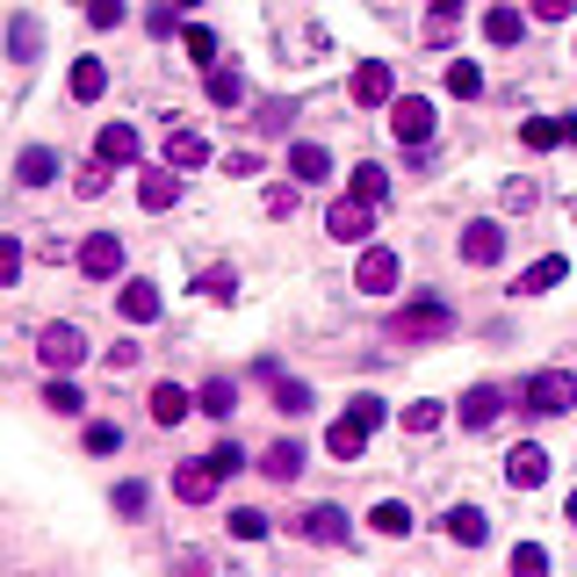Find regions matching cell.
<instances>
[{"label": "cell", "instance_id": "obj_1", "mask_svg": "<svg viewBox=\"0 0 577 577\" xmlns=\"http://www.w3.org/2000/svg\"><path fill=\"white\" fill-rule=\"evenodd\" d=\"M390 419V404L383 397H354L347 412H339L333 419V434H325V448H333L339 462H361V448H368V434H376V426Z\"/></svg>", "mask_w": 577, "mask_h": 577}, {"label": "cell", "instance_id": "obj_2", "mask_svg": "<svg viewBox=\"0 0 577 577\" xmlns=\"http://www.w3.org/2000/svg\"><path fill=\"white\" fill-rule=\"evenodd\" d=\"M448 333H455V311L434 303V297L404 303V311L390 318V339H404V347H434V339H448Z\"/></svg>", "mask_w": 577, "mask_h": 577}, {"label": "cell", "instance_id": "obj_3", "mask_svg": "<svg viewBox=\"0 0 577 577\" xmlns=\"http://www.w3.org/2000/svg\"><path fill=\"white\" fill-rule=\"evenodd\" d=\"M520 404H527V412H542V419H556V412L577 404V376H570V368H542V376H527Z\"/></svg>", "mask_w": 577, "mask_h": 577}, {"label": "cell", "instance_id": "obj_4", "mask_svg": "<svg viewBox=\"0 0 577 577\" xmlns=\"http://www.w3.org/2000/svg\"><path fill=\"white\" fill-rule=\"evenodd\" d=\"M36 354H44L51 376H72V368L88 361V339H80V325H44V333H36Z\"/></svg>", "mask_w": 577, "mask_h": 577}, {"label": "cell", "instance_id": "obj_5", "mask_svg": "<svg viewBox=\"0 0 577 577\" xmlns=\"http://www.w3.org/2000/svg\"><path fill=\"white\" fill-rule=\"evenodd\" d=\"M462 261L470 267H498L506 261V224H491V217H476V224H462Z\"/></svg>", "mask_w": 577, "mask_h": 577}, {"label": "cell", "instance_id": "obj_6", "mask_svg": "<svg viewBox=\"0 0 577 577\" xmlns=\"http://www.w3.org/2000/svg\"><path fill=\"white\" fill-rule=\"evenodd\" d=\"M368 210H376V203H361V195H339L333 210H325V231H333L339 245H361L368 231H376V217H368Z\"/></svg>", "mask_w": 577, "mask_h": 577}, {"label": "cell", "instance_id": "obj_7", "mask_svg": "<svg viewBox=\"0 0 577 577\" xmlns=\"http://www.w3.org/2000/svg\"><path fill=\"white\" fill-rule=\"evenodd\" d=\"M397 275H404L397 253H390V245H368L361 267H354V289H368V297H390V289H397Z\"/></svg>", "mask_w": 577, "mask_h": 577}, {"label": "cell", "instance_id": "obj_8", "mask_svg": "<svg viewBox=\"0 0 577 577\" xmlns=\"http://www.w3.org/2000/svg\"><path fill=\"white\" fill-rule=\"evenodd\" d=\"M390 130H397V145H426V138H434V102H426V94L390 102Z\"/></svg>", "mask_w": 577, "mask_h": 577}, {"label": "cell", "instance_id": "obj_9", "mask_svg": "<svg viewBox=\"0 0 577 577\" xmlns=\"http://www.w3.org/2000/svg\"><path fill=\"white\" fill-rule=\"evenodd\" d=\"M217 476H224V470H217V455L181 462V470H174V498H181V506H210V498H217Z\"/></svg>", "mask_w": 577, "mask_h": 577}, {"label": "cell", "instance_id": "obj_10", "mask_svg": "<svg viewBox=\"0 0 577 577\" xmlns=\"http://www.w3.org/2000/svg\"><path fill=\"white\" fill-rule=\"evenodd\" d=\"M80 275L88 281H116L123 275V239L116 231H94V239L80 245Z\"/></svg>", "mask_w": 577, "mask_h": 577}, {"label": "cell", "instance_id": "obj_11", "mask_svg": "<svg viewBox=\"0 0 577 577\" xmlns=\"http://www.w3.org/2000/svg\"><path fill=\"white\" fill-rule=\"evenodd\" d=\"M354 102H361V108L397 102V72H390L383 58H361V66H354Z\"/></svg>", "mask_w": 577, "mask_h": 577}, {"label": "cell", "instance_id": "obj_12", "mask_svg": "<svg viewBox=\"0 0 577 577\" xmlns=\"http://www.w3.org/2000/svg\"><path fill=\"white\" fill-rule=\"evenodd\" d=\"M542 476H549V455L534 448V440H520V448L506 455V484L512 491H542Z\"/></svg>", "mask_w": 577, "mask_h": 577}, {"label": "cell", "instance_id": "obj_13", "mask_svg": "<svg viewBox=\"0 0 577 577\" xmlns=\"http://www.w3.org/2000/svg\"><path fill=\"white\" fill-rule=\"evenodd\" d=\"M297 527H303V542H318V549H339V542H347V512H339V506H311Z\"/></svg>", "mask_w": 577, "mask_h": 577}, {"label": "cell", "instance_id": "obj_14", "mask_svg": "<svg viewBox=\"0 0 577 577\" xmlns=\"http://www.w3.org/2000/svg\"><path fill=\"white\" fill-rule=\"evenodd\" d=\"M138 203H145V210H174V203H181V166H152V174H145L138 181Z\"/></svg>", "mask_w": 577, "mask_h": 577}, {"label": "cell", "instance_id": "obj_15", "mask_svg": "<svg viewBox=\"0 0 577 577\" xmlns=\"http://www.w3.org/2000/svg\"><path fill=\"white\" fill-rule=\"evenodd\" d=\"M94 159L130 166V159H138V130H130V123H102V130H94Z\"/></svg>", "mask_w": 577, "mask_h": 577}, {"label": "cell", "instance_id": "obj_16", "mask_svg": "<svg viewBox=\"0 0 577 577\" xmlns=\"http://www.w3.org/2000/svg\"><path fill=\"white\" fill-rule=\"evenodd\" d=\"M123 318H130V325H152L159 311H166V303H159V281H123Z\"/></svg>", "mask_w": 577, "mask_h": 577}, {"label": "cell", "instance_id": "obj_17", "mask_svg": "<svg viewBox=\"0 0 577 577\" xmlns=\"http://www.w3.org/2000/svg\"><path fill=\"white\" fill-rule=\"evenodd\" d=\"M66 88H72V102H102V94H108V66H102V58H72Z\"/></svg>", "mask_w": 577, "mask_h": 577}, {"label": "cell", "instance_id": "obj_18", "mask_svg": "<svg viewBox=\"0 0 577 577\" xmlns=\"http://www.w3.org/2000/svg\"><path fill=\"white\" fill-rule=\"evenodd\" d=\"M484 36H491V44H498V51H512V44H520V36H527V15H520V8H506V0H498V8H491V15H484Z\"/></svg>", "mask_w": 577, "mask_h": 577}, {"label": "cell", "instance_id": "obj_19", "mask_svg": "<svg viewBox=\"0 0 577 577\" xmlns=\"http://www.w3.org/2000/svg\"><path fill=\"white\" fill-rule=\"evenodd\" d=\"M498 412H506V397H498V390H491V383L462 390V426H470V434H476V426H491V419H498Z\"/></svg>", "mask_w": 577, "mask_h": 577}, {"label": "cell", "instance_id": "obj_20", "mask_svg": "<svg viewBox=\"0 0 577 577\" xmlns=\"http://www.w3.org/2000/svg\"><path fill=\"white\" fill-rule=\"evenodd\" d=\"M289 174L297 181H333V152H325V145H289Z\"/></svg>", "mask_w": 577, "mask_h": 577}, {"label": "cell", "instance_id": "obj_21", "mask_svg": "<svg viewBox=\"0 0 577 577\" xmlns=\"http://www.w3.org/2000/svg\"><path fill=\"white\" fill-rule=\"evenodd\" d=\"M210 159V145L195 138V130H166V166H181V174H195Z\"/></svg>", "mask_w": 577, "mask_h": 577}, {"label": "cell", "instance_id": "obj_22", "mask_svg": "<svg viewBox=\"0 0 577 577\" xmlns=\"http://www.w3.org/2000/svg\"><path fill=\"white\" fill-rule=\"evenodd\" d=\"M15 174H22V188H44V181H58V152L51 145H30V152L15 159Z\"/></svg>", "mask_w": 577, "mask_h": 577}, {"label": "cell", "instance_id": "obj_23", "mask_svg": "<svg viewBox=\"0 0 577 577\" xmlns=\"http://www.w3.org/2000/svg\"><path fill=\"white\" fill-rule=\"evenodd\" d=\"M261 470L275 476V484H297V476H303V448H297V440H275V448L261 455Z\"/></svg>", "mask_w": 577, "mask_h": 577}, {"label": "cell", "instance_id": "obj_24", "mask_svg": "<svg viewBox=\"0 0 577 577\" xmlns=\"http://www.w3.org/2000/svg\"><path fill=\"white\" fill-rule=\"evenodd\" d=\"M195 412L231 419V412H239V383H231V376H210V383H203V397H195Z\"/></svg>", "mask_w": 577, "mask_h": 577}, {"label": "cell", "instance_id": "obj_25", "mask_svg": "<svg viewBox=\"0 0 577 577\" xmlns=\"http://www.w3.org/2000/svg\"><path fill=\"white\" fill-rule=\"evenodd\" d=\"M188 412H195V397H188L181 383H159V390H152V419H159V426H181Z\"/></svg>", "mask_w": 577, "mask_h": 577}, {"label": "cell", "instance_id": "obj_26", "mask_svg": "<svg viewBox=\"0 0 577 577\" xmlns=\"http://www.w3.org/2000/svg\"><path fill=\"white\" fill-rule=\"evenodd\" d=\"M563 138H570V130H563V116H534V123H520V145H527V152H556Z\"/></svg>", "mask_w": 577, "mask_h": 577}, {"label": "cell", "instance_id": "obj_27", "mask_svg": "<svg viewBox=\"0 0 577 577\" xmlns=\"http://www.w3.org/2000/svg\"><path fill=\"white\" fill-rule=\"evenodd\" d=\"M563 275H570V261H563V253H542V261L520 275V289H527V297H542V289H556Z\"/></svg>", "mask_w": 577, "mask_h": 577}, {"label": "cell", "instance_id": "obj_28", "mask_svg": "<svg viewBox=\"0 0 577 577\" xmlns=\"http://www.w3.org/2000/svg\"><path fill=\"white\" fill-rule=\"evenodd\" d=\"M484 534H491V520H484V512H476V506H455V512H448V542L476 549V542H484Z\"/></svg>", "mask_w": 577, "mask_h": 577}, {"label": "cell", "instance_id": "obj_29", "mask_svg": "<svg viewBox=\"0 0 577 577\" xmlns=\"http://www.w3.org/2000/svg\"><path fill=\"white\" fill-rule=\"evenodd\" d=\"M44 51V30H36V15H15V30H8V58H36Z\"/></svg>", "mask_w": 577, "mask_h": 577}, {"label": "cell", "instance_id": "obj_30", "mask_svg": "<svg viewBox=\"0 0 577 577\" xmlns=\"http://www.w3.org/2000/svg\"><path fill=\"white\" fill-rule=\"evenodd\" d=\"M210 102H217V108H239V102H245V80H239L231 66H210Z\"/></svg>", "mask_w": 577, "mask_h": 577}, {"label": "cell", "instance_id": "obj_31", "mask_svg": "<svg viewBox=\"0 0 577 577\" xmlns=\"http://www.w3.org/2000/svg\"><path fill=\"white\" fill-rule=\"evenodd\" d=\"M44 404H51L58 419H80V412H88V397H80V390H72V383H58V376H51V383H44Z\"/></svg>", "mask_w": 577, "mask_h": 577}, {"label": "cell", "instance_id": "obj_32", "mask_svg": "<svg viewBox=\"0 0 577 577\" xmlns=\"http://www.w3.org/2000/svg\"><path fill=\"white\" fill-rule=\"evenodd\" d=\"M440 419H448V404H434V397H419V404H404V434H434Z\"/></svg>", "mask_w": 577, "mask_h": 577}, {"label": "cell", "instance_id": "obj_33", "mask_svg": "<svg viewBox=\"0 0 577 577\" xmlns=\"http://www.w3.org/2000/svg\"><path fill=\"white\" fill-rule=\"evenodd\" d=\"M275 404L297 419V412H311V383H297V376H275Z\"/></svg>", "mask_w": 577, "mask_h": 577}, {"label": "cell", "instance_id": "obj_34", "mask_svg": "<svg viewBox=\"0 0 577 577\" xmlns=\"http://www.w3.org/2000/svg\"><path fill=\"white\" fill-rule=\"evenodd\" d=\"M448 94H462V102H476V94H484V72H476L470 58H455V66H448Z\"/></svg>", "mask_w": 577, "mask_h": 577}, {"label": "cell", "instance_id": "obj_35", "mask_svg": "<svg viewBox=\"0 0 577 577\" xmlns=\"http://www.w3.org/2000/svg\"><path fill=\"white\" fill-rule=\"evenodd\" d=\"M368 520H376V534H412V506H397V498H383Z\"/></svg>", "mask_w": 577, "mask_h": 577}, {"label": "cell", "instance_id": "obj_36", "mask_svg": "<svg viewBox=\"0 0 577 577\" xmlns=\"http://www.w3.org/2000/svg\"><path fill=\"white\" fill-rule=\"evenodd\" d=\"M426 8H434V22H426V44H448V36H455V8H462V0H426Z\"/></svg>", "mask_w": 577, "mask_h": 577}, {"label": "cell", "instance_id": "obj_37", "mask_svg": "<svg viewBox=\"0 0 577 577\" xmlns=\"http://www.w3.org/2000/svg\"><path fill=\"white\" fill-rule=\"evenodd\" d=\"M354 195H361V203H383L390 174H383V166H354Z\"/></svg>", "mask_w": 577, "mask_h": 577}, {"label": "cell", "instance_id": "obj_38", "mask_svg": "<svg viewBox=\"0 0 577 577\" xmlns=\"http://www.w3.org/2000/svg\"><path fill=\"white\" fill-rule=\"evenodd\" d=\"M195 289H203L210 303H231V297H239V275H231V267H210V275L195 281Z\"/></svg>", "mask_w": 577, "mask_h": 577}, {"label": "cell", "instance_id": "obj_39", "mask_svg": "<svg viewBox=\"0 0 577 577\" xmlns=\"http://www.w3.org/2000/svg\"><path fill=\"white\" fill-rule=\"evenodd\" d=\"M116 448H123V426L94 419V426H88V455H116Z\"/></svg>", "mask_w": 577, "mask_h": 577}, {"label": "cell", "instance_id": "obj_40", "mask_svg": "<svg viewBox=\"0 0 577 577\" xmlns=\"http://www.w3.org/2000/svg\"><path fill=\"white\" fill-rule=\"evenodd\" d=\"M22 261H30V253H22V239H8V231H0V289L22 275Z\"/></svg>", "mask_w": 577, "mask_h": 577}, {"label": "cell", "instance_id": "obj_41", "mask_svg": "<svg viewBox=\"0 0 577 577\" xmlns=\"http://www.w3.org/2000/svg\"><path fill=\"white\" fill-rule=\"evenodd\" d=\"M231 534H239V542H261V534H267V512L239 506V512H231Z\"/></svg>", "mask_w": 577, "mask_h": 577}, {"label": "cell", "instance_id": "obj_42", "mask_svg": "<svg viewBox=\"0 0 577 577\" xmlns=\"http://www.w3.org/2000/svg\"><path fill=\"white\" fill-rule=\"evenodd\" d=\"M123 15H130V0H88V22H94V30H116Z\"/></svg>", "mask_w": 577, "mask_h": 577}, {"label": "cell", "instance_id": "obj_43", "mask_svg": "<svg viewBox=\"0 0 577 577\" xmlns=\"http://www.w3.org/2000/svg\"><path fill=\"white\" fill-rule=\"evenodd\" d=\"M145 498H152V491H145L138 476H130V484H116V512H123V520H138V512H145Z\"/></svg>", "mask_w": 577, "mask_h": 577}, {"label": "cell", "instance_id": "obj_44", "mask_svg": "<svg viewBox=\"0 0 577 577\" xmlns=\"http://www.w3.org/2000/svg\"><path fill=\"white\" fill-rule=\"evenodd\" d=\"M181 44H188V58H195V66H203V72L217 66V36H210V30H188V36H181Z\"/></svg>", "mask_w": 577, "mask_h": 577}, {"label": "cell", "instance_id": "obj_45", "mask_svg": "<svg viewBox=\"0 0 577 577\" xmlns=\"http://www.w3.org/2000/svg\"><path fill=\"white\" fill-rule=\"evenodd\" d=\"M72 188H80V195L94 203V195L108 188V159H94V166H80V174H72Z\"/></svg>", "mask_w": 577, "mask_h": 577}, {"label": "cell", "instance_id": "obj_46", "mask_svg": "<svg viewBox=\"0 0 577 577\" xmlns=\"http://www.w3.org/2000/svg\"><path fill=\"white\" fill-rule=\"evenodd\" d=\"M261 138H281V130H289V102H261Z\"/></svg>", "mask_w": 577, "mask_h": 577}, {"label": "cell", "instance_id": "obj_47", "mask_svg": "<svg viewBox=\"0 0 577 577\" xmlns=\"http://www.w3.org/2000/svg\"><path fill=\"white\" fill-rule=\"evenodd\" d=\"M512 570H527V577L549 570V549H542V542H520V549H512Z\"/></svg>", "mask_w": 577, "mask_h": 577}, {"label": "cell", "instance_id": "obj_48", "mask_svg": "<svg viewBox=\"0 0 577 577\" xmlns=\"http://www.w3.org/2000/svg\"><path fill=\"white\" fill-rule=\"evenodd\" d=\"M527 8H534V22H570L577 0H527Z\"/></svg>", "mask_w": 577, "mask_h": 577}, {"label": "cell", "instance_id": "obj_49", "mask_svg": "<svg viewBox=\"0 0 577 577\" xmlns=\"http://www.w3.org/2000/svg\"><path fill=\"white\" fill-rule=\"evenodd\" d=\"M506 210H534V181H506Z\"/></svg>", "mask_w": 577, "mask_h": 577}, {"label": "cell", "instance_id": "obj_50", "mask_svg": "<svg viewBox=\"0 0 577 577\" xmlns=\"http://www.w3.org/2000/svg\"><path fill=\"white\" fill-rule=\"evenodd\" d=\"M138 354H145V347H130V339H116V347H108V376H123V368H138Z\"/></svg>", "mask_w": 577, "mask_h": 577}, {"label": "cell", "instance_id": "obj_51", "mask_svg": "<svg viewBox=\"0 0 577 577\" xmlns=\"http://www.w3.org/2000/svg\"><path fill=\"white\" fill-rule=\"evenodd\" d=\"M297 210V188H267V217H289Z\"/></svg>", "mask_w": 577, "mask_h": 577}, {"label": "cell", "instance_id": "obj_52", "mask_svg": "<svg viewBox=\"0 0 577 577\" xmlns=\"http://www.w3.org/2000/svg\"><path fill=\"white\" fill-rule=\"evenodd\" d=\"M563 520H570V527H577V491H570V498H563Z\"/></svg>", "mask_w": 577, "mask_h": 577}, {"label": "cell", "instance_id": "obj_53", "mask_svg": "<svg viewBox=\"0 0 577 577\" xmlns=\"http://www.w3.org/2000/svg\"><path fill=\"white\" fill-rule=\"evenodd\" d=\"M181 8H195V0H181Z\"/></svg>", "mask_w": 577, "mask_h": 577}]
</instances>
